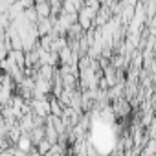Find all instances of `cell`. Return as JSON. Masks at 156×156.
Returning a JSON list of instances; mask_svg holds the SVG:
<instances>
[{
    "instance_id": "cell-1",
    "label": "cell",
    "mask_w": 156,
    "mask_h": 156,
    "mask_svg": "<svg viewBox=\"0 0 156 156\" xmlns=\"http://www.w3.org/2000/svg\"><path fill=\"white\" fill-rule=\"evenodd\" d=\"M30 107H31L33 114H35V116H41V118H46V116L51 112V110H50V101L44 99V98H33L31 103H30Z\"/></svg>"
},
{
    "instance_id": "cell-2",
    "label": "cell",
    "mask_w": 156,
    "mask_h": 156,
    "mask_svg": "<svg viewBox=\"0 0 156 156\" xmlns=\"http://www.w3.org/2000/svg\"><path fill=\"white\" fill-rule=\"evenodd\" d=\"M31 138H30V134H20V138H19V141H17V145H19V149L22 151V152H28V151H31Z\"/></svg>"
},
{
    "instance_id": "cell-3",
    "label": "cell",
    "mask_w": 156,
    "mask_h": 156,
    "mask_svg": "<svg viewBox=\"0 0 156 156\" xmlns=\"http://www.w3.org/2000/svg\"><path fill=\"white\" fill-rule=\"evenodd\" d=\"M11 96H13V92H11V90H8V88H4V87H0V108H2L4 105H8V103H9Z\"/></svg>"
},
{
    "instance_id": "cell-4",
    "label": "cell",
    "mask_w": 156,
    "mask_h": 156,
    "mask_svg": "<svg viewBox=\"0 0 156 156\" xmlns=\"http://www.w3.org/2000/svg\"><path fill=\"white\" fill-rule=\"evenodd\" d=\"M9 24H11V19L8 17V13H0V35L6 33V30L9 28Z\"/></svg>"
}]
</instances>
